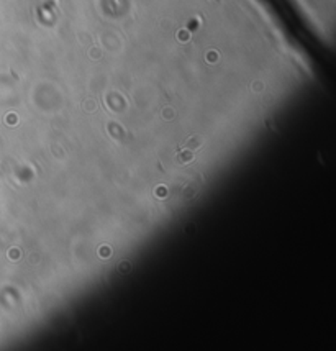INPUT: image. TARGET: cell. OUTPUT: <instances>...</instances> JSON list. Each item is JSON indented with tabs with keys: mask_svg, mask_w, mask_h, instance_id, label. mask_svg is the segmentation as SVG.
I'll return each instance as SVG.
<instances>
[{
	"mask_svg": "<svg viewBox=\"0 0 336 351\" xmlns=\"http://www.w3.org/2000/svg\"><path fill=\"white\" fill-rule=\"evenodd\" d=\"M194 158L195 156H194V152H192V149H184V152L176 154V162H178L179 166H184V165H187V162L194 161Z\"/></svg>",
	"mask_w": 336,
	"mask_h": 351,
	"instance_id": "obj_1",
	"label": "cell"
},
{
	"mask_svg": "<svg viewBox=\"0 0 336 351\" xmlns=\"http://www.w3.org/2000/svg\"><path fill=\"white\" fill-rule=\"evenodd\" d=\"M202 143H204V140H202L200 136H192V138H189V140H187L186 148H189V149H199L200 146H202Z\"/></svg>",
	"mask_w": 336,
	"mask_h": 351,
	"instance_id": "obj_2",
	"label": "cell"
}]
</instances>
